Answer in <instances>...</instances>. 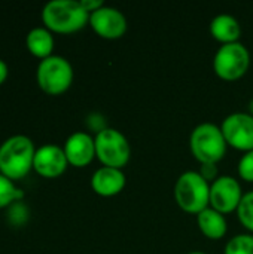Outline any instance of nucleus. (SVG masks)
Returning a JSON list of instances; mask_svg holds the SVG:
<instances>
[{
    "instance_id": "obj_9",
    "label": "nucleus",
    "mask_w": 253,
    "mask_h": 254,
    "mask_svg": "<svg viewBox=\"0 0 253 254\" xmlns=\"http://www.w3.org/2000/svg\"><path fill=\"white\" fill-rule=\"evenodd\" d=\"M243 195L242 185L237 179L221 176L210 185V207L224 216L230 214L237 211Z\"/></svg>"
},
{
    "instance_id": "obj_8",
    "label": "nucleus",
    "mask_w": 253,
    "mask_h": 254,
    "mask_svg": "<svg viewBox=\"0 0 253 254\" xmlns=\"http://www.w3.org/2000/svg\"><path fill=\"white\" fill-rule=\"evenodd\" d=\"M221 129L228 146L245 153L253 150V115L245 112L231 113L224 119Z\"/></svg>"
},
{
    "instance_id": "obj_4",
    "label": "nucleus",
    "mask_w": 253,
    "mask_h": 254,
    "mask_svg": "<svg viewBox=\"0 0 253 254\" xmlns=\"http://www.w3.org/2000/svg\"><path fill=\"white\" fill-rule=\"evenodd\" d=\"M174 199L185 213L197 216L210 207V183L198 171H185L176 180Z\"/></svg>"
},
{
    "instance_id": "obj_2",
    "label": "nucleus",
    "mask_w": 253,
    "mask_h": 254,
    "mask_svg": "<svg viewBox=\"0 0 253 254\" xmlns=\"http://www.w3.org/2000/svg\"><path fill=\"white\" fill-rule=\"evenodd\" d=\"M34 155L36 147L30 137L22 134L9 137L0 146V173L13 182L25 177L33 168Z\"/></svg>"
},
{
    "instance_id": "obj_7",
    "label": "nucleus",
    "mask_w": 253,
    "mask_h": 254,
    "mask_svg": "<svg viewBox=\"0 0 253 254\" xmlns=\"http://www.w3.org/2000/svg\"><path fill=\"white\" fill-rule=\"evenodd\" d=\"M249 65L251 52L242 42L222 45L213 57V70L222 80H239L248 73Z\"/></svg>"
},
{
    "instance_id": "obj_1",
    "label": "nucleus",
    "mask_w": 253,
    "mask_h": 254,
    "mask_svg": "<svg viewBox=\"0 0 253 254\" xmlns=\"http://www.w3.org/2000/svg\"><path fill=\"white\" fill-rule=\"evenodd\" d=\"M42 21L49 31L76 33L89 22V13L81 0H51L42 9Z\"/></svg>"
},
{
    "instance_id": "obj_10",
    "label": "nucleus",
    "mask_w": 253,
    "mask_h": 254,
    "mask_svg": "<svg viewBox=\"0 0 253 254\" xmlns=\"http://www.w3.org/2000/svg\"><path fill=\"white\" fill-rule=\"evenodd\" d=\"M91 28L103 39L107 40H116L121 39L127 31V18L125 15L112 6H103L97 9L95 12L89 13V22Z\"/></svg>"
},
{
    "instance_id": "obj_21",
    "label": "nucleus",
    "mask_w": 253,
    "mask_h": 254,
    "mask_svg": "<svg viewBox=\"0 0 253 254\" xmlns=\"http://www.w3.org/2000/svg\"><path fill=\"white\" fill-rule=\"evenodd\" d=\"M200 176L210 185L218 179V164H200Z\"/></svg>"
},
{
    "instance_id": "obj_12",
    "label": "nucleus",
    "mask_w": 253,
    "mask_h": 254,
    "mask_svg": "<svg viewBox=\"0 0 253 254\" xmlns=\"http://www.w3.org/2000/svg\"><path fill=\"white\" fill-rule=\"evenodd\" d=\"M64 153L70 165L76 168L86 167L95 158V141L85 131H76L70 134L64 143Z\"/></svg>"
},
{
    "instance_id": "obj_14",
    "label": "nucleus",
    "mask_w": 253,
    "mask_h": 254,
    "mask_svg": "<svg viewBox=\"0 0 253 254\" xmlns=\"http://www.w3.org/2000/svg\"><path fill=\"white\" fill-rule=\"evenodd\" d=\"M210 34L222 45L236 43L242 37V25L233 15L219 13L210 22Z\"/></svg>"
},
{
    "instance_id": "obj_17",
    "label": "nucleus",
    "mask_w": 253,
    "mask_h": 254,
    "mask_svg": "<svg viewBox=\"0 0 253 254\" xmlns=\"http://www.w3.org/2000/svg\"><path fill=\"white\" fill-rule=\"evenodd\" d=\"M224 254H253L252 234H239L233 237L227 243Z\"/></svg>"
},
{
    "instance_id": "obj_19",
    "label": "nucleus",
    "mask_w": 253,
    "mask_h": 254,
    "mask_svg": "<svg viewBox=\"0 0 253 254\" xmlns=\"http://www.w3.org/2000/svg\"><path fill=\"white\" fill-rule=\"evenodd\" d=\"M237 217L240 223L253 234V190L243 195L237 208Z\"/></svg>"
},
{
    "instance_id": "obj_5",
    "label": "nucleus",
    "mask_w": 253,
    "mask_h": 254,
    "mask_svg": "<svg viewBox=\"0 0 253 254\" xmlns=\"http://www.w3.org/2000/svg\"><path fill=\"white\" fill-rule=\"evenodd\" d=\"M36 79L39 88L49 95H60L66 92L73 82V67L70 61L61 55H51L40 60Z\"/></svg>"
},
{
    "instance_id": "obj_18",
    "label": "nucleus",
    "mask_w": 253,
    "mask_h": 254,
    "mask_svg": "<svg viewBox=\"0 0 253 254\" xmlns=\"http://www.w3.org/2000/svg\"><path fill=\"white\" fill-rule=\"evenodd\" d=\"M19 198H22V190L15 186L13 180L0 173V208L7 207Z\"/></svg>"
},
{
    "instance_id": "obj_23",
    "label": "nucleus",
    "mask_w": 253,
    "mask_h": 254,
    "mask_svg": "<svg viewBox=\"0 0 253 254\" xmlns=\"http://www.w3.org/2000/svg\"><path fill=\"white\" fill-rule=\"evenodd\" d=\"M7 73H9V68H7V64L0 58V85L6 80L7 77Z\"/></svg>"
},
{
    "instance_id": "obj_20",
    "label": "nucleus",
    "mask_w": 253,
    "mask_h": 254,
    "mask_svg": "<svg viewBox=\"0 0 253 254\" xmlns=\"http://www.w3.org/2000/svg\"><path fill=\"white\" fill-rule=\"evenodd\" d=\"M237 171H239L240 179H243L245 182L253 183V150L246 152V153L240 158Z\"/></svg>"
},
{
    "instance_id": "obj_24",
    "label": "nucleus",
    "mask_w": 253,
    "mask_h": 254,
    "mask_svg": "<svg viewBox=\"0 0 253 254\" xmlns=\"http://www.w3.org/2000/svg\"><path fill=\"white\" fill-rule=\"evenodd\" d=\"M188 254H206V253H203V252H191V253H188Z\"/></svg>"
},
{
    "instance_id": "obj_6",
    "label": "nucleus",
    "mask_w": 253,
    "mask_h": 254,
    "mask_svg": "<svg viewBox=\"0 0 253 254\" xmlns=\"http://www.w3.org/2000/svg\"><path fill=\"white\" fill-rule=\"evenodd\" d=\"M95 141V158L103 164V167L122 170L131 158V146L127 137L115 129L107 127L94 137Z\"/></svg>"
},
{
    "instance_id": "obj_3",
    "label": "nucleus",
    "mask_w": 253,
    "mask_h": 254,
    "mask_svg": "<svg viewBox=\"0 0 253 254\" xmlns=\"http://www.w3.org/2000/svg\"><path fill=\"white\" fill-rule=\"evenodd\" d=\"M227 140L221 127L212 122L197 125L189 137V149L200 164H218L227 153Z\"/></svg>"
},
{
    "instance_id": "obj_16",
    "label": "nucleus",
    "mask_w": 253,
    "mask_h": 254,
    "mask_svg": "<svg viewBox=\"0 0 253 254\" xmlns=\"http://www.w3.org/2000/svg\"><path fill=\"white\" fill-rule=\"evenodd\" d=\"M27 49L37 58L45 60L52 55L54 37L46 27H34L27 33L25 37Z\"/></svg>"
},
{
    "instance_id": "obj_22",
    "label": "nucleus",
    "mask_w": 253,
    "mask_h": 254,
    "mask_svg": "<svg viewBox=\"0 0 253 254\" xmlns=\"http://www.w3.org/2000/svg\"><path fill=\"white\" fill-rule=\"evenodd\" d=\"M81 4L84 6V9H85L88 13H92V12H95L97 9H100V7L104 6L103 0H81Z\"/></svg>"
},
{
    "instance_id": "obj_15",
    "label": "nucleus",
    "mask_w": 253,
    "mask_h": 254,
    "mask_svg": "<svg viewBox=\"0 0 253 254\" xmlns=\"http://www.w3.org/2000/svg\"><path fill=\"white\" fill-rule=\"evenodd\" d=\"M197 225L201 234L209 240H222L228 231V223L225 216L213 210L212 207L197 214Z\"/></svg>"
},
{
    "instance_id": "obj_13",
    "label": "nucleus",
    "mask_w": 253,
    "mask_h": 254,
    "mask_svg": "<svg viewBox=\"0 0 253 254\" xmlns=\"http://www.w3.org/2000/svg\"><path fill=\"white\" fill-rule=\"evenodd\" d=\"M127 179L122 170L110 168V167H100L94 171L91 177V188L92 190L104 198L115 196L121 193L125 188Z\"/></svg>"
},
{
    "instance_id": "obj_11",
    "label": "nucleus",
    "mask_w": 253,
    "mask_h": 254,
    "mask_svg": "<svg viewBox=\"0 0 253 254\" xmlns=\"http://www.w3.org/2000/svg\"><path fill=\"white\" fill-rule=\"evenodd\" d=\"M69 165L64 149L57 144H43L36 149L33 170L46 179H55L61 176Z\"/></svg>"
}]
</instances>
